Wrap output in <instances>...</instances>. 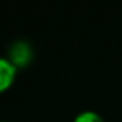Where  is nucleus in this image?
Wrapping results in <instances>:
<instances>
[{"mask_svg": "<svg viewBox=\"0 0 122 122\" xmlns=\"http://www.w3.org/2000/svg\"><path fill=\"white\" fill-rule=\"evenodd\" d=\"M72 122H105V121L98 112L87 109V111H81L80 114H77L74 117Z\"/></svg>", "mask_w": 122, "mask_h": 122, "instance_id": "nucleus-3", "label": "nucleus"}, {"mask_svg": "<svg viewBox=\"0 0 122 122\" xmlns=\"http://www.w3.org/2000/svg\"><path fill=\"white\" fill-rule=\"evenodd\" d=\"M33 56L34 54H33V48L30 44L24 40H17L10 46L6 57L11 61V64L17 70H20V68L27 67L33 61Z\"/></svg>", "mask_w": 122, "mask_h": 122, "instance_id": "nucleus-1", "label": "nucleus"}, {"mask_svg": "<svg viewBox=\"0 0 122 122\" xmlns=\"http://www.w3.org/2000/svg\"><path fill=\"white\" fill-rule=\"evenodd\" d=\"M0 122H10V121H0Z\"/></svg>", "mask_w": 122, "mask_h": 122, "instance_id": "nucleus-4", "label": "nucleus"}, {"mask_svg": "<svg viewBox=\"0 0 122 122\" xmlns=\"http://www.w3.org/2000/svg\"><path fill=\"white\" fill-rule=\"evenodd\" d=\"M19 70L7 57H0V95L7 92L16 82Z\"/></svg>", "mask_w": 122, "mask_h": 122, "instance_id": "nucleus-2", "label": "nucleus"}]
</instances>
